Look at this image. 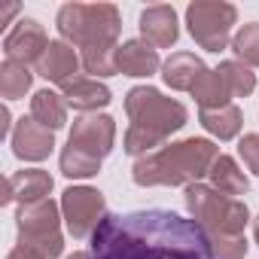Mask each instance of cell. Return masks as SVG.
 <instances>
[{"label": "cell", "instance_id": "obj_29", "mask_svg": "<svg viewBox=\"0 0 259 259\" xmlns=\"http://www.w3.org/2000/svg\"><path fill=\"white\" fill-rule=\"evenodd\" d=\"M0 132H4V135L10 132V110L7 107H0Z\"/></svg>", "mask_w": 259, "mask_h": 259}, {"label": "cell", "instance_id": "obj_26", "mask_svg": "<svg viewBox=\"0 0 259 259\" xmlns=\"http://www.w3.org/2000/svg\"><path fill=\"white\" fill-rule=\"evenodd\" d=\"M207 241H210V256L213 259H244V253L250 247L244 235H213V232H207Z\"/></svg>", "mask_w": 259, "mask_h": 259}, {"label": "cell", "instance_id": "obj_31", "mask_svg": "<svg viewBox=\"0 0 259 259\" xmlns=\"http://www.w3.org/2000/svg\"><path fill=\"white\" fill-rule=\"evenodd\" d=\"M67 259H92V253H82V250H76L73 256H67Z\"/></svg>", "mask_w": 259, "mask_h": 259}, {"label": "cell", "instance_id": "obj_11", "mask_svg": "<svg viewBox=\"0 0 259 259\" xmlns=\"http://www.w3.org/2000/svg\"><path fill=\"white\" fill-rule=\"evenodd\" d=\"M13 153L22 162H43L55 147V132L40 125L34 116H22L13 128Z\"/></svg>", "mask_w": 259, "mask_h": 259}, {"label": "cell", "instance_id": "obj_20", "mask_svg": "<svg viewBox=\"0 0 259 259\" xmlns=\"http://www.w3.org/2000/svg\"><path fill=\"white\" fill-rule=\"evenodd\" d=\"M207 177H210V186L213 189H220L223 195H232V198H238V195H244L250 189V180L244 177V171L238 168V162L232 156H223V153L213 162V168H210Z\"/></svg>", "mask_w": 259, "mask_h": 259}, {"label": "cell", "instance_id": "obj_3", "mask_svg": "<svg viewBox=\"0 0 259 259\" xmlns=\"http://www.w3.org/2000/svg\"><path fill=\"white\" fill-rule=\"evenodd\" d=\"M220 159V147L207 138H186L177 144H165L162 150L141 156L132 168V180L138 186H192L210 174Z\"/></svg>", "mask_w": 259, "mask_h": 259}, {"label": "cell", "instance_id": "obj_14", "mask_svg": "<svg viewBox=\"0 0 259 259\" xmlns=\"http://www.w3.org/2000/svg\"><path fill=\"white\" fill-rule=\"evenodd\" d=\"M34 67H37V73H40L43 79L64 85L67 79L76 76V70L82 67V58L76 55V49H73L70 43H64V40H52Z\"/></svg>", "mask_w": 259, "mask_h": 259}, {"label": "cell", "instance_id": "obj_10", "mask_svg": "<svg viewBox=\"0 0 259 259\" xmlns=\"http://www.w3.org/2000/svg\"><path fill=\"white\" fill-rule=\"evenodd\" d=\"M49 43L52 40L46 37V28L37 19H19L16 28L4 40V52H7L10 61H22V64H31L34 61L37 64Z\"/></svg>", "mask_w": 259, "mask_h": 259}, {"label": "cell", "instance_id": "obj_21", "mask_svg": "<svg viewBox=\"0 0 259 259\" xmlns=\"http://www.w3.org/2000/svg\"><path fill=\"white\" fill-rule=\"evenodd\" d=\"M201 125H204V132L207 135H213V138H220V141H232V138H238V132H241V110L235 107V104H229V107H220V110H201Z\"/></svg>", "mask_w": 259, "mask_h": 259}, {"label": "cell", "instance_id": "obj_4", "mask_svg": "<svg viewBox=\"0 0 259 259\" xmlns=\"http://www.w3.org/2000/svg\"><path fill=\"white\" fill-rule=\"evenodd\" d=\"M58 34L64 43L85 49H116L122 19L113 4H64L58 10Z\"/></svg>", "mask_w": 259, "mask_h": 259}, {"label": "cell", "instance_id": "obj_17", "mask_svg": "<svg viewBox=\"0 0 259 259\" xmlns=\"http://www.w3.org/2000/svg\"><path fill=\"white\" fill-rule=\"evenodd\" d=\"M204 61L192 52H174L165 64H162V79L177 89V92H192V85L198 82V76L204 73Z\"/></svg>", "mask_w": 259, "mask_h": 259}, {"label": "cell", "instance_id": "obj_8", "mask_svg": "<svg viewBox=\"0 0 259 259\" xmlns=\"http://www.w3.org/2000/svg\"><path fill=\"white\" fill-rule=\"evenodd\" d=\"M104 210H107V201L92 186H70L61 195V217H64V226L73 238L95 235V229L107 217Z\"/></svg>", "mask_w": 259, "mask_h": 259}, {"label": "cell", "instance_id": "obj_23", "mask_svg": "<svg viewBox=\"0 0 259 259\" xmlns=\"http://www.w3.org/2000/svg\"><path fill=\"white\" fill-rule=\"evenodd\" d=\"M98 171H101V159H95V156H89V153L70 147V144L61 150V174H64V177L82 180V177H95Z\"/></svg>", "mask_w": 259, "mask_h": 259}, {"label": "cell", "instance_id": "obj_27", "mask_svg": "<svg viewBox=\"0 0 259 259\" xmlns=\"http://www.w3.org/2000/svg\"><path fill=\"white\" fill-rule=\"evenodd\" d=\"M238 153H241L244 165L259 177V135H244L238 141Z\"/></svg>", "mask_w": 259, "mask_h": 259}, {"label": "cell", "instance_id": "obj_15", "mask_svg": "<svg viewBox=\"0 0 259 259\" xmlns=\"http://www.w3.org/2000/svg\"><path fill=\"white\" fill-rule=\"evenodd\" d=\"M113 64H116V73L122 76H153L162 67V58L147 40H125L116 49Z\"/></svg>", "mask_w": 259, "mask_h": 259}, {"label": "cell", "instance_id": "obj_24", "mask_svg": "<svg viewBox=\"0 0 259 259\" xmlns=\"http://www.w3.org/2000/svg\"><path fill=\"white\" fill-rule=\"evenodd\" d=\"M217 70L223 73L226 85L232 89V98H247L256 89V73L247 64H241V61H223Z\"/></svg>", "mask_w": 259, "mask_h": 259}, {"label": "cell", "instance_id": "obj_19", "mask_svg": "<svg viewBox=\"0 0 259 259\" xmlns=\"http://www.w3.org/2000/svg\"><path fill=\"white\" fill-rule=\"evenodd\" d=\"M31 116L40 125H46L49 132H58V128L67 125V101L61 95L49 92V89L34 92V98H31Z\"/></svg>", "mask_w": 259, "mask_h": 259}, {"label": "cell", "instance_id": "obj_12", "mask_svg": "<svg viewBox=\"0 0 259 259\" xmlns=\"http://www.w3.org/2000/svg\"><path fill=\"white\" fill-rule=\"evenodd\" d=\"M55 180L40 171V168H25V171H16L13 177L4 180V195L0 201L10 204V201H19V204H37V201H46L49 192H52Z\"/></svg>", "mask_w": 259, "mask_h": 259}, {"label": "cell", "instance_id": "obj_2", "mask_svg": "<svg viewBox=\"0 0 259 259\" xmlns=\"http://www.w3.org/2000/svg\"><path fill=\"white\" fill-rule=\"evenodd\" d=\"M125 113L132 119L125 132V153L128 156H150L165 147V141L186 125L189 113L180 101L165 98L153 85H135L125 95Z\"/></svg>", "mask_w": 259, "mask_h": 259}, {"label": "cell", "instance_id": "obj_22", "mask_svg": "<svg viewBox=\"0 0 259 259\" xmlns=\"http://www.w3.org/2000/svg\"><path fill=\"white\" fill-rule=\"evenodd\" d=\"M31 82H34V73L28 70V64L10 61V58L0 64V95L7 101L25 98V92H31Z\"/></svg>", "mask_w": 259, "mask_h": 259}, {"label": "cell", "instance_id": "obj_28", "mask_svg": "<svg viewBox=\"0 0 259 259\" xmlns=\"http://www.w3.org/2000/svg\"><path fill=\"white\" fill-rule=\"evenodd\" d=\"M16 13H19V4H7V7H0V28H7L10 16H16Z\"/></svg>", "mask_w": 259, "mask_h": 259}, {"label": "cell", "instance_id": "obj_18", "mask_svg": "<svg viewBox=\"0 0 259 259\" xmlns=\"http://www.w3.org/2000/svg\"><path fill=\"white\" fill-rule=\"evenodd\" d=\"M192 98H195V104L201 110H220V107H229L232 89L226 85L220 70H204L198 76V82L192 85Z\"/></svg>", "mask_w": 259, "mask_h": 259}, {"label": "cell", "instance_id": "obj_16", "mask_svg": "<svg viewBox=\"0 0 259 259\" xmlns=\"http://www.w3.org/2000/svg\"><path fill=\"white\" fill-rule=\"evenodd\" d=\"M61 98L79 110V113H92V110H101L113 101L110 89L101 82V79H92V76H73L61 85Z\"/></svg>", "mask_w": 259, "mask_h": 259}, {"label": "cell", "instance_id": "obj_6", "mask_svg": "<svg viewBox=\"0 0 259 259\" xmlns=\"http://www.w3.org/2000/svg\"><path fill=\"white\" fill-rule=\"evenodd\" d=\"M61 204L52 198L37 204H19L16 223H19V250L37 256V259H55L64 250L61 238Z\"/></svg>", "mask_w": 259, "mask_h": 259}, {"label": "cell", "instance_id": "obj_13", "mask_svg": "<svg viewBox=\"0 0 259 259\" xmlns=\"http://www.w3.org/2000/svg\"><path fill=\"white\" fill-rule=\"evenodd\" d=\"M141 37L153 46V49H168L177 43L180 37V25H177V13L168 4H156L147 7L141 13Z\"/></svg>", "mask_w": 259, "mask_h": 259}, {"label": "cell", "instance_id": "obj_5", "mask_svg": "<svg viewBox=\"0 0 259 259\" xmlns=\"http://www.w3.org/2000/svg\"><path fill=\"white\" fill-rule=\"evenodd\" d=\"M186 210L189 220L213 235H244V226L250 220V210L241 198L223 195L220 189L204 183L186 186Z\"/></svg>", "mask_w": 259, "mask_h": 259}, {"label": "cell", "instance_id": "obj_7", "mask_svg": "<svg viewBox=\"0 0 259 259\" xmlns=\"http://www.w3.org/2000/svg\"><path fill=\"white\" fill-rule=\"evenodd\" d=\"M238 22V10L223 0H198L186 7V25L192 40L207 52H223L232 40V25Z\"/></svg>", "mask_w": 259, "mask_h": 259}, {"label": "cell", "instance_id": "obj_1", "mask_svg": "<svg viewBox=\"0 0 259 259\" xmlns=\"http://www.w3.org/2000/svg\"><path fill=\"white\" fill-rule=\"evenodd\" d=\"M92 259H213L207 232L174 210L107 213L92 235Z\"/></svg>", "mask_w": 259, "mask_h": 259}, {"label": "cell", "instance_id": "obj_9", "mask_svg": "<svg viewBox=\"0 0 259 259\" xmlns=\"http://www.w3.org/2000/svg\"><path fill=\"white\" fill-rule=\"evenodd\" d=\"M113 141H116V122L104 113L101 116L98 113H82L79 119H73L70 138H67L70 147H76V150L101 159V162H104V156H110Z\"/></svg>", "mask_w": 259, "mask_h": 259}, {"label": "cell", "instance_id": "obj_32", "mask_svg": "<svg viewBox=\"0 0 259 259\" xmlns=\"http://www.w3.org/2000/svg\"><path fill=\"white\" fill-rule=\"evenodd\" d=\"M253 235H256V244H259V217H256V223H253Z\"/></svg>", "mask_w": 259, "mask_h": 259}, {"label": "cell", "instance_id": "obj_30", "mask_svg": "<svg viewBox=\"0 0 259 259\" xmlns=\"http://www.w3.org/2000/svg\"><path fill=\"white\" fill-rule=\"evenodd\" d=\"M7 259H37V256H31V253H25V250H19V247H16Z\"/></svg>", "mask_w": 259, "mask_h": 259}, {"label": "cell", "instance_id": "obj_25", "mask_svg": "<svg viewBox=\"0 0 259 259\" xmlns=\"http://www.w3.org/2000/svg\"><path fill=\"white\" fill-rule=\"evenodd\" d=\"M232 52L247 67H259V22L241 25V31L232 37Z\"/></svg>", "mask_w": 259, "mask_h": 259}]
</instances>
